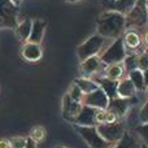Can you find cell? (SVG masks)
<instances>
[{"instance_id":"cell-15","label":"cell","mask_w":148,"mask_h":148,"mask_svg":"<svg viewBox=\"0 0 148 148\" xmlns=\"http://www.w3.org/2000/svg\"><path fill=\"white\" fill-rule=\"evenodd\" d=\"M46 27H47V22L44 20H40V18L34 20L33 26H31V33H30V36H29L27 42L40 44L42 40H43L44 33H46Z\"/></svg>"},{"instance_id":"cell-25","label":"cell","mask_w":148,"mask_h":148,"mask_svg":"<svg viewBox=\"0 0 148 148\" xmlns=\"http://www.w3.org/2000/svg\"><path fill=\"white\" fill-rule=\"evenodd\" d=\"M135 133L143 142V144L148 146V123H139L138 127L135 129Z\"/></svg>"},{"instance_id":"cell-37","label":"cell","mask_w":148,"mask_h":148,"mask_svg":"<svg viewBox=\"0 0 148 148\" xmlns=\"http://www.w3.org/2000/svg\"><path fill=\"white\" fill-rule=\"evenodd\" d=\"M144 3H146V8H147V10H148V0H144Z\"/></svg>"},{"instance_id":"cell-40","label":"cell","mask_w":148,"mask_h":148,"mask_svg":"<svg viewBox=\"0 0 148 148\" xmlns=\"http://www.w3.org/2000/svg\"><path fill=\"white\" fill-rule=\"evenodd\" d=\"M56 148H66V147H61V146H59V147H56Z\"/></svg>"},{"instance_id":"cell-3","label":"cell","mask_w":148,"mask_h":148,"mask_svg":"<svg viewBox=\"0 0 148 148\" xmlns=\"http://www.w3.org/2000/svg\"><path fill=\"white\" fill-rule=\"evenodd\" d=\"M105 38H103L99 34L90 36L87 40H84L82 44L77 47V56L81 61L88 59L92 56H99L103 51V46H104Z\"/></svg>"},{"instance_id":"cell-31","label":"cell","mask_w":148,"mask_h":148,"mask_svg":"<svg viewBox=\"0 0 148 148\" xmlns=\"http://www.w3.org/2000/svg\"><path fill=\"white\" fill-rule=\"evenodd\" d=\"M25 148H36V142L34 140L31 136H27L26 138V146Z\"/></svg>"},{"instance_id":"cell-7","label":"cell","mask_w":148,"mask_h":148,"mask_svg":"<svg viewBox=\"0 0 148 148\" xmlns=\"http://www.w3.org/2000/svg\"><path fill=\"white\" fill-rule=\"evenodd\" d=\"M82 104L91 108H96V109H107L108 104H109V97L99 87L95 91L84 95L83 99H82Z\"/></svg>"},{"instance_id":"cell-38","label":"cell","mask_w":148,"mask_h":148,"mask_svg":"<svg viewBox=\"0 0 148 148\" xmlns=\"http://www.w3.org/2000/svg\"><path fill=\"white\" fill-rule=\"evenodd\" d=\"M142 148H148V146H146V144H143V146H142Z\"/></svg>"},{"instance_id":"cell-18","label":"cell","mask_w":148,"mask_h":148,"mask_svg":"<svg viewBox=\"0 0 148 148\" xmlns=\"http://www.w3.org/2000/svg\"><path fill=\"white\" fill-rule=\"evenodd\" d=\"M123 74H125V68H123L122 62L105 65V68H104V77L108 79H112V81H120V79H122Z\"/></svg>"},{"instance_id":"cell-22","label":"cell","mask_w":148,"mask_h":148,"mask_svg":"<svg viewBox=\"0 0 148 148\" xmlns=\"http://www.w3.org/2000/svg\"><path fill=\"white\" fill-rule=\"evenodd\" d=\"M129 78H130V81L133 82V84L135 86L136 91H144V90H146V82H144L143 72L135 69L129 73Z\"/></svg>"},{"instance_id":"cell-14","label":"cell","mask_w":148,"mask_h":148,"mask_svg":"<svg viewBox=\"0 0 148 148\" xmlns=\"http://www.w3.org/2000/svg\"><path fill=\"white\" fill-rule=\"evenodd\" d=\"M103 62L100 60L99 56H92L88 59L81 61V72L83 74V77L86 78H91L94 74H96L101 68Z\"/></svg>"},{"instance_id":"cell-26","label":"cell","mask_w":148,"mask_h":148,"mask_svg":"<svg viewBox=\"0 0 148 148\" xmlns=\"http://www.w3.org/2000/svg\"><path fill=\"white\" fill-rule=\"evenodd\" d=\"M122 65L125 68V70H127L129 73L136 69V56L135 55H127L125 57V60L122 61Z\"/></svg>"},{"instance_id":"cell-1","label":"cell","mask_w":148,"mask_h":148,"mask_svg":"<svg viewBox=\"0 0 148 148\" xmlns=\"http://www.w3.org/2000/svg\"><path fill=\"white\" fill-rule=\"evenodd\" d=\"M96 27L97 34L103 38L117 39L126 27V18L116 10H107L97 17Z\"/></svg>"},{"instance_id":"cell-21","label":"cell","mask_w":148,"mask_h":148,"mask_svg":"<svg viewBox=\"0 0 148 148\" xmlns=\"http://www.w3.org/2000/svg\"><path fill=\"white\" fill-rule=\"evenodd\" d=\"M123 44H125L126 48H130V49H136L139 46L142 44V38L138 33L135 31L130 30V31H126L125 36H123Z\"/></svg>"},{"instance_id":"cell-4","label":"cell","mask_w":148,"mask_h":148,"mask_svg":"<svg viewBox=\"0 0 148 148\" xmlns=\"http://www.w3.org/2000/svg\"><path fill=\"white\" fill-rule=\"evenodd\" d=\"M74 129L78 135L84 140L90 148H112L113 144H109L100 136L97 133L96 126H78L74 125Z\"/></svg>"},{"instance_id":"cell-39","label":"cell","mask_w":148,"mask_h":148,"mask_svg":"<svg viewBox=\"0 0 148 148\" xmlns=\"http://www.w3.org/2000/svg\"><path fill=\"white\" fill-rule=\"evenodd\" d=\"M146 92H147V95H148V86L146 87Z\"/></svg>"},{"instance_id":"cell-36","label":"cell","mask_w":148,"mask_h":148,"mask_svg":"<svg viewBox=\"0 0 148 148\" xmlns=\"http://www.w3.org/2000/svg\"><path fill=\"white\" fill-rule=\"evenodd\" d=\"M65 3H78V1H84V0H62Z\"/></svg>"},{"instance_id":"cell-9","label":"cell","mask_w":148,"mask_h":148,"mask_svg":"<svg viewBox=\"0 0 148 148\" xmlns=\"http://www.w3.org/2000/svg\"><path fill=\"white\" fill-rule=\"evenodd\" d=\"M82 107H83L82 103L73 101L68 94L62 97V116H64V118L66 121H69V122L73 123V121L75 120V117L79 114V112H81Z\"/></svg>"},{"instance_id":"cell-24","label":"cell","mask_w":148,"mask_h":148,"mask_svg":"<svg viewBox=\"0 0 148 148\" xmlns=\"http://www.w3.org/2000/svg\"><path fill=\"white\" fill-rule=\"evenodd\" d=\"M68 95L70 96V99H72L73 101H78V103H82V99H83V96H84V94L81 91V88H79L75 83H73L72 86H70Z\"/></svg>"},{"instance_id":"cell-5","label":"cell","mask_w":148,"mask_h":148,"mask_svg":"<svg viewBox=\"0 0 148 148\" xmlns=\"http://www.w3.org/2000/svg\"><path fill=\"white\" fill-rule=\"evenodd\" d=\"M18 21V7L12 0H0V29H14Z\"/></svg>"},{"instance_id":"cell-8","label":"cell","mask_w":148,"mask_h":148,"mask_svg":"<svg viewBox=\"0 0 148 148\" xmlns=\"http://www.w3.org/2000/svg\"><path fill=\"white\" fill-rule=\"evenodd\" d=\"M125 18H126V25L131 23V25L135 26H140L146 21H148V10L146 8L144 0H138L133 9L125 16Z\"/></svg>"},{"instance_id":"cell-11","label":"cell","mask_w":148,"mask_h":148,"mask_svg":"<svg viewBox=\"0 0 148 148\" xmlns=\"http://www.w3.org/2000/svg\"><path fill=\"white\" fill-rule=\"evenodd\" d=\"M107 109L109 112L114 113L118 120L121 121L130 110V99H121V97L116 96L109 100V104H108Z\"/></svg>"},{"instance_id":"cell-32","label":"cell","mask_w":148,"mask_h":148,"mask_svg":"<svg viewBox=\"0 0 148 148\" xmlns=\"http://www.w3.org/2000/svg\"><path fill=\"white\" fill-rule=\"evenodd\" d=\"M0 148H10L8 139H0Z\"/></svg>"},{"instance_id":"cell-2","label":"cell","mask_w":148,"mask_h":148,"mask_svg":"<svg viewBox=\"0 0 148 148\" xmlns=\"http://www.w3.org/2000/svg\"><path fill=\"white\" fill-rule=\"evenodd\" d=\"M126 56H127V53H126V47L123 44L122 38L114 39L113 43L108 48H105L104 51H101V53L99 55L100 60L104 65L120 64L125 60Z\"/></svg>"},{"instance_id":"cell-23","label":"cell","mask_w":148,"mask_h":148,"mask_svg":"<svg viewBox=\"0 0 148 148\" xmlns=\"http://www.w3.org/2000/svg\"><path fill=\"white\" fill-rule=\"evenodd\" d=\"M113 1H114L116 12H118V13H121V14L126 16L134 8V5L136 4V1H138V0H113Z\"/></svg>"},{"instance_id":"cell-13","label":"cell","mask_w":148,"mask_h":148,"mask_svg":"<svg viewBox=\"0 0 148 148\" xmlns=\"http://www.w3.org/2000/svg\"><path fill=\"white\" fill-rule=\"evenodd\" d=\"M142 146H143V142L140 140V138L135 131L134 133L133 131H126L122 138L116 144H113L112 148H142Z\"/></svg>"},{"instance_id":"cell-33","label":"cell","mask_w":148,"mask_h":148,"mask_svg":"<svg viewBox=\"0 0 148 148\" xmlns=\"http://www.w3.org/2000/svg\"><path fill=\"white\" fill-rule=\"evenodd\" d=\"M144 74V82H146V87L148 86V69L146 70V72H143Z\"/></svg>"},{"instance_id":"cell-29","label":"cell","mask_w":148,"mask_h":148,"mask_svg":"<svg viewBox=\"0 0 148 148\" xmlns=\"http://www.w3.org/2000/svg\"><path fill=\"white\" fill-rule=\"evenodd\" d=\"M10 148H25L26 146V138L23 136H13L9 139Z\"/></svg>"},{"instance_id":"cell-20","label":"cell","mask_w":148,"mask_h":148,"mask_svg":"<svg viewBox=\"0 0 148 148\" xmlns=\"http://www.w3.org/2000/svg\"><path fill=\"white\" fill-rule=\"evenodd\" d=\"M74 83L81 88V91L83 92L84 95L90 94V92H92V91L99 88V84L96 83V81H94V79H91V78H86V77L77 78L75 81H74Z\"/></svg>"},{"instance_id":"cell-27","label":"cell","mask_w":148,"mask_h":148,"mask_svg":"<svg viewBox=\"0 0 148 148\" xmlns=\"http://www.w3.org/2000/svg\"><path fill=\"white\" fill-rule=\"evenodd\" d=\"M30 136L36 142V143H38V142H42L44 138H46V130H44L43 126H35V127L31 130Z\"/></svg>"},{"instance_id":"cell-34","label":"cell","mask_w":148,"mask_h":148,"mask_svg":"<svg viewBox=\"0 0 148 148\" xmlns=\"http://www.w3.org/2000/svg\"><path fill=\"white\" fill-rule=\"evenodd\" d=\"M144 44H146V47L148 48V30L146 31V34H144Z\"/></svg>"},{"instance_id":"cell-16","label":"cell","mask_w":148,"mask_h":148,"mask_svg":"<svg viewBox=\"0 0 148 148\" xmlns=\"http://www.w3.org/2000/svg\"><path fill=\"white\" fill-rule=\"evenodd\" d=\"M135 94H136V88L129 77L118 81V84H117V96L118 97H121V99H131V97L135 96Z\"/></svg>"},{"instance_id":"cell-30","label":"cell","mask_w":148,"mask_h":148,"mask_svg":"<svg viewBox=\"0 0 148 148\" xmlns=\"http://www.w3.org/2000/svg\"><path fill=\"white\" fill-rule=\"evenodd\" d=\"M139 123H148V101L143 104L139 110Z\"/></svg>"},{"instance_id":"cell-6","label":"cell","mask_w":148,"mask_h":148,"mask_svg":"<svg viewBox=\"0 0 148 148\" xmlns=\"http://www.w3.org/2000/svg\"><path fill=\"white\" fill-rule=\"evenodd\" d=\"M96 130L100 136L109 144H116L126 133L122 121H117L113 123H100V125H96Z\"/></svg>"},{"instance_id":"cell-28","label":"cell","mask_w":148,"mask_h":148,"mask_svg":"<svg viewBox=\"0 0 148 148\" xmlns=\"http://www.w3.org/2000/svg\"><path fill=\"white\" fill-rule=\"evenodd\" d=\"M136 69L140 72H146L148 69V55L146 52L136 56Z\"/></svg>"},{"instance_id":"cell-17","label":"cell","mask_w":148,"mask_h":148,"mask_svg":"<svg viewBox=\"0 0 148 148\" xmlns=\"http://www.w3.org/2000/svg\"><path fill=\"white\" fill-rule=\"evenodd\" d=\"M31 26H33V21L30 18H26V20L21 21V22L17 23L13 30H14V34L21 42H27L29 36H30L31 33Z\"/></svg>"},{"instance_id":"cell-10","label":"cell","mask_w":148,"mask_h":148,"mask_svg":"<svg viewBox=\"0 0 148 148\" xmlns=\"http://www.w3.org/2000/svg\"><path fill=\"white\" fill-rule=\"evenodd\" d=\"M96 113L97 109L96 108H91L83 105L79 112V114L75 117V120L73 121V125H78V126H96Z\"/></svg>"},{"instance_id":"cell-35","label":"cell","mask_w":148,"mask_h":148,"mask_svg":"<svg viewBox=\"0 0 148 148\" xmlns=\"http://www.w3.org/2000/svg\"><path fill=\"white\" fill-rule=\"evenodd\" d=\"M12 3L14 5H17V7H20V4L22 3V0H12Z\"/></svg>"},{"instance_id":"cell-12","label":"cell","mask_w":148,"mask_h":148,"mask_svg":"<svg viewBox=\"0 0 148 148\" xmlns=\"http://www.w3.org/2000/svg\"><path fill=\"white\" fill-rule=\"evenodd\" d=\"M21 55H22V57L26 61L36 62L43 56V49H42L40 44L25 42V44L22 46V49H21Z\"/></svg>"},{"instance_id":"cell-19","label":"cell","mask_w":148,"mask_h":148,"mask_svg":"<svg viewBox=\"0 0 148 148\" xmlns=\"http://www.w3.org/2000/svg\"><path fill=\"white\" fill-rule=\"evenodd\" d=\"M96 83L99 84V87L108 95V97L113 99V97L117 96V84H118V81H112V79H108L105 77L103 78H99L96 81Z\"/></svg>"}]
</instances>
